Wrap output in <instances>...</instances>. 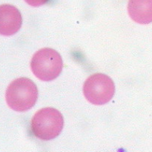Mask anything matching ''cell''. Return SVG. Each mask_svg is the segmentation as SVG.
Instances as JSON below:
<instances>
[{
	"instance_id": "obj_7",
	"label": "cell",
	"mask_w": 152,
	"mask_h": 152,
	"mask_svg": "<svg viewBox=\"0 0 152 152\" xmlns=\"http://www.w3.org/2000/svg\"><path fill=\"white\" fill-rule=\"evenodd\" d=\"M24 1L31 7H38L47 3L49 0H24Z\"/></svg>"
},
{
	"instance_id": "obj_3",
	"label": "cell",
	"mask_w": 152,
	"mask_h": 152,
	"mask_svg": "<svg viewBox=\"0 0 152 152\" xmlns=\"http://www.w3.org/2000/svg\"><path fill=\"white\" fill-rule=\"evenodd\" d=\"M60 54L50 48L36 52L31 62V68L37 78L42 81H52L59 76L63 69Z\"/></svg>"
},
{
	"instance_id": "obj_4",
	"label": "cell",
	"mask_w": 152,
	"mask_h": 152,
	"mask_svg": "<svg viewBox=\"0 0 152 152\" xmlns=\"http://www.w3.org/2000/svg\"><path fill=\"white\" fill-rule=\"evenodd\" d=\"M83 95L86 99L95 105H102L110 102L115 94L113 80L103 73L90 76L84 82Z\"/></svg>"
},
{
	"instance_id": "obj_2",
	"label": "cell",
	"mask_w": 152,
	"mask_h": 152,
	"mask_svg": "<svg viewBox=\"0 0 152 152\" xmlns=\"http://www.w3.org/2000/svg\"><path fill=\"white\" fill-rule=\"evenodd\" d=\"M64 120L60 112L54 108H44L34 114L31 130L36 137L50 140L57 137L63 130Z\"/></svg>"
},
{
	"instance_id": "obj_6",
	"label": "cell",
	"mask_w": 152,
	"mask_h": 152,
	"mask_svg": "<svg viewBox=\"0 0 152 152\" xmlns=\"http://www.w3.org/2000/svg\"><path fill=\"white\" fill-rule=\"evenodd\" d=\"M127 10L136 23L148 24L152 22V0H129Z\"/></svg>"
},
{
	"instance_id": "obj_1",
	"label": "cell",
	"mask_w": 152,
	"mask_h": 152,
	"mask_svg": "<svg viewBox=\"0 0 152 152\" xmlns=\"http://www.w3.org/2000/svg\"><path fill=\"white\" fill-rule=\"evenodd\" d=\"M37 86L26 77L15 80L9 85L6 101L10 108L16 112H26L35 104L38 99Z\"/></svg>"
},
{
	"instance_id": "obj_5",
	"label": "cell",
	"mask_w": 152,
	"mask_h": 152,
	"mask_svg": "<svg viewBox=\"0 0 152 152\" xmlns=\"http://www.w3.org/2000/svg\"><path fill=\"white\" fill-rule=\"evenodd\" d=\"M22 25V16L19 10L12 5L0 6V34L11 36L19 31Z\"/></svg>"
}]
</instances>
